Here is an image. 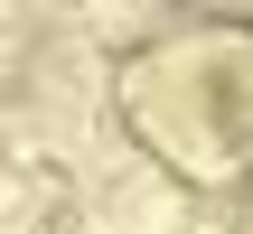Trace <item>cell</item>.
Listing matches in <instances>:
<instances>
[{
	"label": "cell",
	"mask_w": 253,
	"mask_h": 234,
	"mask_svg": "<svg viewBox=\"0 0 253 234\" xmlns=\"http://www.w3.org/2000/svg\"><path fill=\"white\" fill-rule=\"evenodd\" d=\"M9 206H19V178H9V169H0V216H9Z\"/></svg>",
	"instance_id": "obj_1"
},
{
	"label": "cell",
	"mask_w": 253,
	"mask_h": 234,
	"mask_svg": "<svg viewBox=\"0 0 253 234\" xmlns=\"http://www.w3.org/2000/svg\"><path fill=\"white\" fill-rule=\"evenodd\" d=\"M9 9H19V0H0V19H9Z\"/></svg>",
	"instance_id": "obj_2"
}]
</instances>
